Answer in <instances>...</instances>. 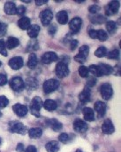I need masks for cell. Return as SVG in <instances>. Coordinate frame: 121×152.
<instances>
[{"label": "cell", "instance_id": "1", "mask_svg": "<svg viewBox=\"0 0 121 152\" xmlns=\"http://www.w3.org/2000/svg\"><path fill=\"white\" fill-rule=\"evenodd\" d=\"M9 131L12 134H25L27 133V126H25L22 123L19 121H12L8 125Z\"/></svg>", "mask_w": 121, "mask_h": 152}, {"label": "cell", "instance_id": "2", "mask_svg": "<svg viewBox=\"0 0 121 152\" xmlns=\"http://www.w3.org/2000/svg\"><path fill=\"white\" fill-rule=\"evenodd\" d=\"M42 101L40 97L35 96L33 98L31 104H30V111L32 113V115H34L35 117H40V110L42 107Z\"/></svg>", "mask_w": 121, "mask_h": 152}, {"label": "cell", "instance_id": "3", "mask_svg": "<svg viewBox=\"0 0 121 152\" xmlns=\"http://www.w3.org/2000/svg\"><path fill=\"white\" fill-rule=\"evenodd\" d=\"M59 87V81L58 79H48L43 83V91L45 94H50Z\"/></svg>", "mask_w": 121, "mask_h": 152}, {"label": "cell", "instance_id": "4", "mask_svg": "<svg viewBox=\"0 0 121 152\" xmlns=\"http://www.w3.org/2000/svg\"><path fill=\"white\" fill-rule=\"evenodd\" d=\"M10 87L15 92H21L25 88V83L19 77H14L10 80Z\"/></svg>", "mask_w": 121, "mask_h": 152}, {"label": "cell", "instance_id": "5", "mask_svg": "<svg viewBox=\"0 0 121 152\" xmlns=\"http://www.w3.org/2000/svg\"><path fill=\"white\" fill-rule=\"evenodd\" d=\"M89 54V47L88 45H82V46L80 48L79 53H78L77 55H75L74 60H75L77 62L82 64V63H84V62L86 61V60H87Z\"/></svg>", "mask_w": 121, "mask_h": 152}, {"label": "cell", "instance_id": "6", "mask_svg": "<svg viewBox=\"0 0 121 152\" xmlns=\"http://www.w3.org/2000/svg\"><path fill=\"white\" fill-rule=\"evenodd\" d=\"M100 94L104 100H106V101L110 100L113 94V90H112V86L109 83L103 84L100 88Z\"/></svg>", "mask_w": 121, "mask_h": 152}, {"label": "cell", "instance_id": "7", "mask_svg": "<svg viewBox=\"0 0 121 152\" xmlns=\"http://www.w3.org/2000/svg\"><path fill=\"white\" fill-rule=\"evenodd\" d=\"M56 74L59 78H64L69 75V69L67 64L60 61L56 66Z\"/></svg>", "mask_w": 121, "mask_h": 152}, {"label": "cell", "instance_id": "8", "mask_svg": "<svg viewBox=\"0 0 121 152\" xmlns=\"http://www.w3.org/2000/svg\"><path fill=\"white\" fill-rule=\"evenodd\" d=\"M40 19H41V21L43 26H48L50 24V22L53 19V13L50 9H45L41 12Z\"/></svg>", "mask_w": 121, "mask_h": 152}, {"label": "cell", "instance_id": "9", "mask_svg": "<svg viewBox=\"0 0 121 152\" xmlns=\"http://www.w3.org/2000/svg\"><path fill=\"white\" fill-rule=\"evenodd\" d=\"M120 8V3L119 1H112L110 2L105 8V14L108 16L114 15L118 12Z\"/></svg>", "mask_w": 121, "mask_h": 152}, {"label": "cell", "instance_id": "10", "mask_svg": "<svg viewBox=\"0 0 121 152\" xmlns=\"http://www.w3.org/2000/svg\"><path fill=\"white\" fill-rule=\"evenodd\" d=\"M81 25H82V20L80 17H75L72 19L71 21L69 22V28L71 31L73 33H78L81 28Z\"/></svg>", "mask_w": 121, "mask_h": 152}, {"label": "cell", "instance_id": "11", "mask_svg": "<svg viewBox=\"0 0 121 152\" xmlns=\"http://www.w3.org/2000/svg\"><path fill=\"white\" fill-rule=\"evenodd\" d=\"M88 128H89L88 124L80 118L75 119V121L73 122V129L78 133H81V134L85 133L88 131Z\"/></svg>", "mask_w": 121, "mask_h": 152}, {"label": "cell", "instance_id": "12", "mask_svg": "<svg viewBox=\"0 0 121 152\" xmlns=\"http://www.w3.org/2000/svg\"><path fill=\"white\" fill-rule=\"evenodd\" d=\"M58 55L53 53V52H47L45 53L42 54V62L43 64H50L51 62H54L56 61H58Z\"/></svg>", "mask_w": 121, "mask_h": 152}, {"label": "cell", "instance_id": "13", "mask_svg": "<svg viewBox=\"0 0 121 152\" xmlns=\"http://www.w3.org/2000/svg\"><path fill=\"white\" fill-rule=\"evenodd\" d=\"M23 64H24V61H23V59L20 56L13 57L9 61V66L14 70H18L20 68H22Z\"/></svg>", "mask_w": 121, "mask_h": 152}, {"label": "cell", "instance_id": "14", "mask_svg": "<svg viewBox=\"0 0 121 152\" xmlns=\"http://www.w3.org/2000/svg\"><path fill=\"white\" fill-rule=\"evenodd\" d=\"M114 126L111 119H106L102 125V131L105 134H112L114 133Z\"/></svg>", "mask_w": 121, "mask_h": 152}, {"label": "cell", "instance_id": "15", "mask_svg": "<svg viewBox=\"0 0 121 152\" xmlns=\"http://www.w3.org/2000/svg\"><path fill=\"white\" fill-rule=\"evenodd\" d=\"M12 110H13L14 113L16 115H18L19 117H20V118L25 117L27 115V108L25 105H22V104H19V103H17V104L13 105Z\"/></svg>", "mask_w": 121, "mask_h": 152}, {"label": "cell", "instance_id": "16", "mask_svg": "<svg viewBox=\"0 0 121 152\" xmlns=\"http://www.w3.org/2000/svg\"><path fill=\"white\" fill-rule=\"evenodd\" d=\"M95 110L98 114L99 118L104 117L106 113V104L103 102H100V101L97 102L95 103Z\"/></svg>", "mask_w": 121, "mask_h": 152}, {"label": "cell", "instance_id": "17", "mask_svg": "<svg viewBox=\"0 0 121 152\" xmlns=\"http://www.w3.org/2000/svg\"><path fill=\"white\" fill-rule=\"evenodd\" d=\"M90 96H91V92L90 89L87 86L83 89V91L79 94V100L81 102H88L90 101Z\"/></svg>", "mask_w": 121, "mask_h": 152}, {"label": "cell", "instance_id": "18", "mask_svg": "<svg viewBox=\"0 0 121 152\" xmlns=\"http://www.w3.org/2000/svg\"><path fill=\"white\" fill-rule=\"evenodd\" d=\"M82 113H83V117H84V119L86 121H89V122H91L95 119V113H94V110L91 109V108H84L83 110H82Z\"/></svg>", "mask_w": 121, "mask_h": 152}, {"label": "cell", "instance_id": "19", "mask_svg": "<svg viewBox=\"0 0 121 152\" xmlns=\"http://www.w3.org/2000/svg\"><path fill=\"white\" fill-rule=\"evenodd\" d=\"M4 12L9 15L16 14V5L13 2H6L4 7Z\"/></svg>", "mask_w": 121, "mask_h": 152}, {"label": "cell", "instance_id": "20", "mask_svg": "<svg viewBox=\"0 0 121 152\" xmlns=\"http://www.w3.org/2000/svg\"><path fill=\"white\" fill-rule=\"evenodd\" d=\"M89 20L94 24H102L107 21V18L102 14H94L89 17Z\"/></svg>", "mask_w": 121, "mask_h": 152}, {"label": "cell", "instance_id": "21", "mask_svg": "<svg viewBox=\"0 0 121 152\" xmlns=\"http://www.w3.org/2000/svg\"><path fill=\"white\" fill-rule=\"evenodd\" d=\"M27 35L31 37V38H35L39 32H40V27L36 24L34 25H30V27L27 29Z\"/></svg>", "mask_w": 121, "mask_h": 152}, {"label": "cell", "instance_id": "22", "mask_svg": "<svg viewBox=\"0 0 121 152\" xmlns=\"http://www.w3.org/2000/svg\"><path fill=\"white\" fill-rule=\"evenodd\" d=\"M57 20L59 24H66L68 21V14L66 11H60L57 13Z\"/></svg>", "mask_w": 121, "mask_h": 152}, {"label": "cell", "instance_id": "23", "mask_svg": "<svg viewBox=\"0 0 121 152\" xmlns=\"http://www.w3.org/2000/svg\"><path fill=\"white\" fill-rule=\"evenodd\" d=\"M19 45V40L14 37H10L7 38L6 43H5V46L8 49H13L15 47H17Z\"/></svg>", "mask_w": 121, "mask_h": 152}, {"label": "cell", "instance_id": "24", "mask_svg": "<svg viewBox=\"0 0 121 152\" xmlns=\"http://www.w3.org/2000/svg\"><path fill=\"white\" fill-rule=\"evenodd\" d=\"M48 123H49L50 127L52 130H54L55 132L60 131V130L62 129V127H63L62 124H61L58 120H57V119H55V118H52V119L48 120Z\"/></svg>", "mask_w": 121, "mask_h": 152}, {"label": "cell", "instance_id": "25", "mask_svg": "<svg viewBox=\"0 0 121 152\" xmlns=\"http://www.w3.org/2000/svg\"><path fill=\"white\" fill-rule=\"evenodd\" d=\"M30 19L28 17H22L18 21V26L21 28V29H27L30 27Z\"/></svg>", "mask_w": 121, "mask_h": 152}, {"label": "cell", "instance_id": "26", "mask_svg": "<svg viewBox=\"0 0 121 152\" xmlns=\"http://www.w3.org/2000/svg\"><path fill=\"white\" fill-rule=\"evenodd\" d=\"M42 105L45 108V110H48V111H53V110H55L58 108L57 102L55 101H53V100H50V99L46 100Z\"/></svg>", "mask_w": 121, "mask_h": 152}, {"label": "cell", "instance_id": "27", "mask_svg": "<svg viewBox=\"0 0 121 152\" xmlns=\"http://www.w3.org/2000/svg\"><path fill=\"white\" fill-rule=\"evenodd\" d=\"M28 134H29V137L31 139H37V138H40L42 136V130L41 128H38V127H34L28 131Z\"/></svg>", "mask_w": 121, "mask_h": 152}, {"label": "cell", "instance_id": "28", "mask_svg": "<svg viewBox=\"0 0 121 152\" xmlns=\"http://www.w3.org/2000/svg\"><path fill=\"white\" fill-rule=\"evenodd\" d=\"M45 148H46L47 152H58L59 151L58 142H56V141L49 142L45 145Z\"/></svg>", "mask_w": 121, "mask_h": 152}, {"label": "cell", "instance_id": "29", "mask_svg": "<svg viewBox=\"0 0 121 152\" xmlns=\"http://www.w3.org/2000/svg\"><path fill=\"white\" fill-rule=\"evenodd\" d=\"M38 63V59H37V56L35 55V53H30L29 54V57H28V61H27V66L29 69H34L36 65Z\"/></svg>", "mask_w": 121, "mask_h": 152}, {"label": "cell", "instance_id": "30", "mask_svg": "<svg viewBox=\"0 0 121 152\" xmlns=\"http://www.w3.org/2000/svg\"><path fill=\"white\" fill-rule=\"evenodd\" d=\"M98 66L100 68L102 76H108V75H110V74H112L113 72V69L110 65L102 63V64H99Z\"/></svg>", "mask_w": 121, "mask_h": 152}, {"label": "cell", "instance_id": "31", "mask_svg": "<svg viewBox=\"0 0 121 152\" xmlns=\"http://www.w3.org/2000/svg\"><path fill=\"white\" fill-rule=\"evenodd\" d=\"M106 29L110 34H114L117 30V24L113 20L106 21Z\"/></svg>", "mask_w": 121, "mask_h": 152}, {"label": "cell", "instance_id": "32", "mask_svg": "<svg viewBox=\"0 0 121 152\" xmlns=\"http://www.w3.org/2000/svg\"><path fill=\"white\" fill-rule=\"evenodd\" d=\"M88 69H89V72H91L94 76L102 77V73H101V70H100V68L98 65H91V66H89V68Z\"/></svg>", "mask_w": 121, "mask_h": 152}, {"label": "cell", "instance_id": "33", "mask_svg": "<svg viewBox=\"0 0 121 152\" xmlns=\"http://www.w3.org/2000/svg\"><path fill=\"white\" fill-rule=\"evenodd\" d=\"M107 54V50L105 47L104 46H100L99 48L97 49V51L95 52V55L97 57H99V58H102L104 56H105Z\"/></svg>", "mask_w": 121, "mask_h": 152}, {"label": "cell", "instance_id": "34", "mask_svg": "<svg viewBox=\"0 0 121 152\" xmlns=\"http://www.w3.org/2000/svg\"><path fill=\"white\" fill-rule=\"evenodd\" d=\"M97 38L99 39L100 41H105L108 39V34L103 30V29H100V30H97Z\"/></svg>", "mask_w": 121, "mask_h": 152}, {"label": "cell", "instance_id": "35", "mask_svg": "<svg viewBox=\"0 0 121 152\" xmlns=\"http://www.w3.org/2000/svg\"><path fill=\"white\" fill-rule=\"evenodd\" d=\"M78 71H79V75L81 77H87L89 76V69L87 67L81 65L79 67L78 69Z\"/></svg>", "mask_w": 121, "mask_h": 152}, {"label": "cell", "instance_id": "36", "mask_svg": "<svg viewBox=\"0 0 121 152\" xmlns=\"http://www.w3.org/2000/svg\"><path fill=\"white\" fill-rule=\"evenodd\" d=\"M107 57L109 58V59H112V60H117V59H119V57H120V52H119V50H117V49H114V50H112V51H111L108 54H107Z\"/></svg>", "mask_w": 121, "mask_h": 152}, {"label": "cell", "instance_id": "37", "mask_svg": "<svg viewBox=\"0 0 121 152\" xmlns=\"http://www.w3.org/2000/svg\"><path fill=\"white\" fill-rule=\"evenodd\" d=\"M0 54H2L3 56H7V51H6L5 43L2 39H0Z\"/></svg>", "mask_w": 121, "mask_h": 152}, {"label": "cell", "instance_id": "38", "mask_svg": "<svg viewBox=\"0 0 121 152\" xmlns=\"http://www.w3.org/2000/svg\"><path fill=\"white\" fill-rule=\"evenodd\" d=\"M38 48V42L36 40H33L28 43L27 50H36Z\"/></svg>", "mask_w": 121, "mask_h": 152}, {"label": "cell", "instance_id": "39", "mask_svg": "<svg viewBox=\"0 0 121 152\" xmlns=\"http://www.w3.org/2000/svg\"><path fill=\"white\" fill-rule=\"evenodd\" d=\"M8 103H9V101H8V99L5 97V96H4V95H1L0 96V108H5L7 105H8Z\"/></svg>", "mask_w": 121, "mask_h": 152}, {"label": "cell", "instance_id": "40", "mask_svg": "<svg viewBox=\"0 0 121 152\" xmlns=\"http://www.w3.org/2000/svg\"><path fill=\"white\" fill-rule=\"evenodd\" d=\"M100 9H101L100 6L96 5V4H93V5H90V6H89V12L92 13V14H97V12H98L100 11Z\"/></svg>", "mask_w": 121, "mask_h": 152}, {"label": "cell", "instance_id": "41", "mask_svg": "<svg viewBox=\"0 0 121 152\" xmlns=\"http://www.w3.org/2000/svg\"><path fill=\"white\" fill-rule=\"evenodd\" d=\"M26 12V7L23 5H19L18 7H16V13L18 15H24V13Z\"/></svg>", "mask_w": 121, "mask_h": 152}, {"label": "cell", "instance_id": "42", "mask_svg": "<svg viewBox=\"0 0 121 152\" xmlns=\"http://www.w3.org/2000/svg\"><path fill=\"white\" fill-rule=\"evenodd\" d=\"M58 140H59V142H66L69 140V136H68L67 134L63 133V134H61L58 136Z\"/></svg>", "mask_w": 121, "mask_h": 152}, {"label": "cell", "instance_id": "43", "mask_svg": "<svg viewBox=\"0 0 121 152\" xmlns=\"http://www.w3.org/2000/svg\"><path fill=\"white\" fill-rule=\"evenodd\" d=\"M6 29H7V26L4 23L0 22V37L4 36L6 33Z\"/></svg>", "mask_w": 121, "mask_h": 152}, {"label": "cell", "instance_id": "44", "mask_svg": "<svg viewBox=\"0 0 121 152\" xmlns=\"http://www.w3.org/2000/svg\"><path fill=\"white\" fill-rule=\"evenodd\" d=\"M7 83V77L4 74H0V86H4Z\"/></svg>", "mask_w": 121, "mask_h": 152}, {"label": "cell", "instance_id": "45", "mask_svg": "<svg viewBox=\"0 0 121 152\" xmlns=\"http://www.w3.org/2000/svg\"><path fill=\"white\" fill-rule=\"evenodd\" d=\"M70 49L72 50V51H73V50H75V48L77 47V45H78V41L77 40H74V39H72L71 41H70Z\"/></svg>", "mask_w": 121, "mask_h": 152}, {"label": "cell", "instance_id": "46", "mask_svg": "<svg viewBox=\"0 0 121 152\" xmlns=\"http://www.w3.org/2000/svg\"><path fill=\"white\" fill-rule=\"evenodd\" d=\"M89 35L91 38L93 39H96L97 38V30H95V29H89Z\"/></svg>", "mask_w": 121, "mask_h": 152}, {"label": "cell", "instance_id": "47", "mask_svg": "<svg viewBox=\"0 0 121 152\" xmlns=\"http://www.w3.org/2000/svg\"><path fill=\"white\" fill-rule=\"evenodd\" d=\"M25 152H37V150H36V148L35 147V146H28L27 148V150H26V151Z\"/></svg>", "mask_w": 121, "mask_h": 152}, {"label": "cell", "instance_id": "48", "mask_svg": "<svg viewBox=\"0 0 121 152\" xmlns=\"http://www.w3.org/2000/svg\"><path fill=\"white\" fill-rule=\"evenodd\" d=\"M16 151L18 152H24V146L22 143H19L16 147Z\"/></svg>", "mask_w": 121, "mask_h": 152}, {"label": "cell", "instance_id": "49", "mask_svg": "<svg viewBox=\"0 0 121 152\" xmlns=\"http://www.w3.org/2000/svg\"><path fill=\"white\" fill-rule=\"evenodd\" d=\"M47 0H35V4L36 5H42L44 4H47Z\"/></svg>", "mask_w": 121, "mask_h": 152}, {"label": "cell", "instance_id": "50", "mask_svg": "<svg viewBox=\"0 0 121 152\" xmlns=\"http://www.w3.org/2000/svg\"><path fill=\"white\" fill-rule=\"evenodd\" d=\"M55 32H56V27H55L54 25L50 26V27L49 28V33H50V35H54Z\"/></svg>", "mask_w": 121, "mask_h": 152}, {"label": "cell", "instance_id": "51", "mask_svg": "<svg viewBox=\"0 0 121 152\" xmlns=\"http://www.w3.org/2000/svg\"><path fill=\"white\" fill-rule=\"evenodd\" d=\"M95 84H96V79H94V78H90L89 81L88 82V86H92Z\"/></svg>", "mask_w": 121, "mask_h": 152}, {"label": "cell", "instance_id": "52", "mask_svg": "<svg viewBox=\"0 0 121 152\" xmlns=\"http://www.w3.org/2000/svg\"><path fill=\"white\" fill-rule=\"evenodd\" d=\"M76 2H78V3H82V2H84L85 0H75Z\"/></svg>", "mask_w": 121, "mask_h": 152}, {"label": "cell", "instance_id": "53", "mask_svg": "<svg viewBox=\"0 0 121 152\" xmlns=\"http://www.w3.org/2000/svg\"><path fill=\"white\" fill-rule=\"evenodd\" d=\"M75 152H82V151H81V150H77V151H75Z\"/></svg>", "mask_w": 121, "mask_h": 152}, {"label": "cell", "instance_id": "54", "mask_svg": "<svg viewBox=\"0 0 121 152\" xmlns=\"http://www.w3.org/2000/svg\"><path fill=\"white\" fill-rule=\"evenodd\" d=\"M1 143H2V139L0 138V145H1Z\"/></svg>", "mask_w": 121, "mask_h": 152}, {"label": "cell", "instance_id": "55", "mask_svg": "<svg viewBox=\"0 0 121 152\" xmlns=\"http://www.w3.org/2000/svg\"><path fill=\"white\" fill-rule=\"evenodd\" d=\"M1 116H2V113H1V111H0V118H1Z\"/></svg>", "mask_w": 121, "mask_h": 152}, {"label": "cell", "instance_id": "56", "mask_svg": "<svg viewBox=\"0 0 121 152\" xmlns=\"http://www.w3.org/2000/svg\"><path fill=\"white\" fill-rule=\"evenodd\" d=\"M1 64H2V63H1V61H0V66H1Z\"/></svg>", "mask_w": 121, "mask_h": 152}]
</instances>
